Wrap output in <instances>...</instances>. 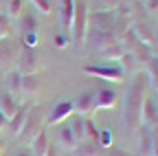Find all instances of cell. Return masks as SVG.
Wrapping results in <instances>:
<instances>
[{
  "mask_svg": "<svg viewBox=\"0 0 158 156\" xmlns=\"http://www.w3.org/2000/svg\"><path fill=\"white\" fill-rule=\"evenodd\" d=\"M149 77L138 70L134 75V84L130 86L127 95H125V106H123V123L127 128V132L136 130L141 125V110H143V101L149 95Z\"/></svg>",
  "mask_w": 158,
  "mask_h": 156,
  "instance_id": "obj_1",
  "label": "cell"
},
{
  "mask_svg": "<svg viewBox=\"0 0 158 156\" xmlns=\"http://www.w3.org/2000/svg\"><path fill=\"white\" fill-rule=\"evenodd\" d=\"M88 7L86 2H75V13H73V22H70V40L75 46H84L86 40H88V31H90V24H88Z\"/></svg>",
  "mask_w": 158,
  "mask_h": 156,
  "instance_id": "obj_2",
  "label": "cell"
},
{
  "mask_svg": "<svg viewBox=\"0 0 158 156\" xmlns=\"http://www.w3.org/2000/svg\"><path fill=\"white\" fill-rule=\"evenodd\" d=\"M44 121H46V108H44L42 103H29L24 130H22V134H20V136H24L27 141H31L40 130H44Z\"/></svg>",
  "mask_w": 158,
  "mask_h": 156,
  "instance_id": "obj_3",
  "label": "cell"
},
{
  "mask_svg": "<svg viewBox=\"0 0 158 156\" xmlns=\"http://www.w3.org/2000/svg\"><path fill=\"white\" fill-rule=\"evenodd\" d=\"M81 73L99 77V79H106V82H116V84H121L125 79V73L121 70L118 64H88L81 68Z\"/></svg>",
  "mask_w": 158,
  "mask_h": 156,
  "instance_id": "obj_4",
  "label": "cell"
},
{
  "mask_svg": "<svg viewBox=\"0 0 158 156\" xmlns=\"http://www.w3.org/2000/svg\"><path fill=\"white\" fill-rule=\"evenodd\" d=\"M18 70L22 75H37L42 70V62H40V55L35 48H20V55H18Z\"/></svg>",
  "mask_w": 158,
  "mask_h": 156,
  "instance_id": "obj_5",
  "label": "cell"
},
{
  "mask_svg": "<svg viewBox=\"0 0 158 156\" xmlns=\"http://www.w3.org/2000/svg\"><path fill=\"white\" fill-rule=\"evenodd\" d=\"M73 112H75L73 101H57V103L51 108V112L46 114L44 125H48V128H53V125H62L66 119H70V116H73Z\"/></svg>",
  "mask_w": 158,
  "mask_h": 156,
  "instance_id": "obj_6",
  "label": "cell"
},
{
  "mask_svg": "<svg viewBox=\"0 0 158 156\" xmlns=\"http://www.w3.org/2000/svg\"><path fill=\"white\" fill-rule=\"evenodd\" d=\"M88 24L97 31H112L116 24V11H101L97 9L94 13H88Z\"/></svg>",
  "mask_w": 158,
  "mask_h": 156,
  "instance_id": "obj_7",
  "label": "cell"
},
{
  "mask_svg": "<svg viewBox=\"0 0 158 156\" xmlns=\"http://www.w3.org/2000/svg\"><path fill=\"white\" fill-rule=\"evenodd\" d=\"M94 99H97V90H84L81 95L75 97L73 108L79 116H90L94 112Z\"/></svg>",
  "mask_w": 158,
  "mask_h": 156,
  "instance_id": "obj_8",
  "label": "cell"
},
{
  "mask_svg": "<svg viewBox=\"0 0 158 156\" xmlns=\"http://www.w3.org/2000/svg\"><path fill=\"white\" fill-rule=\"evenodd\" d=\"M20 48H22V46H18L13 40H11V42H7V40L0 42V68L11 70V64H15V62H18Z\"/></svg>",
  "mask_w": 158,
  "mask_h": 156,
  "instance_id": "obj_9",
  "label": "cell"
},
{
  "mask_svg": "<svg viewBox=\"0 0 158 156\" xmlns=\"http://www.w3.org/2000/svg\"><path fill=\"white\" fill-rule=\"evenodd\" d=\"M53 9H57L59 24L68 31L70 29V22H73V13H75V0H57Z\"/></svg>",
  "mask_w": 158,
  "mask_h": 156,
  "instance_id": "obj_10",
  "label": "cell"
},
{
  "mask_svg": "<svg viewBox=\"0 0 158 156\" xmlns=\"http://www.w3.org/2000/svg\"><path fill=\"white\" fill-rule=\"evenodd\" d=\"M141 121L149 128H158V108H156V101L147 95L145 101H143V110H141Z\"/></svg>",
  "mask_w": 158,
  "mask_h": 156,
  "instance_id": "obj_11",
  "label": "cell"
},
{
  "mask_svg": "<svg viewBox=\"0 0 158 156\" xmlns=\"http://www.w3.org/2000/svg\"><path fill=\"white\" fill-rule=\"evenodd\" d=\"M116 106V92L112 88H101L97 92V99H94V112L97 110H112Z\"/></svg>",
  "mask_w": 158,
  "mask_h": 156,
  "instance_id": "obj_12",
  "label": "cell"
},
{
  "mask_svg": "<svg viewBox=\"0 0 158 156\" xmlns=\"http://www.w3.org/2000/svg\"><path fill=\"white\" fill-rule=\"evenodd\" d=\"M77 145H79V143L75 141V136H73L70 128L62 123V125H59V130H57V147L64 150V152H75Z\"/></svg>",
  "mask_w": 158,
  "mask_h": 156,
  "instance_id": "obj_13",
  "label": "cell"
},
{
  "mask_svg": "<svg viewBox=\"0 0 158 156\" xmlns=\"http://www.w3.org/2000/svg\"><path fill=\"white\" fill-rule=\"evenodd\" d=\"M130 31L134 33V37L141 44H145V46H152L154 44V35H152V29L143 22V20H134L132 22V27H130Z\"/></svg>",
  "mask_w": 158,
  "mask_h": 156,
  "instance_id": "obj_14",
  "label": "cell"
},
{
  "mask_svg": "<svg viewBox=\"0 0 158 156\" xmlns=\"http://www.w3.org/2000/svg\"><path fill=\"white\" fill-rule=\"evenodd\" d=\"M27 112H29V103L20 106V110L15 112V116H13V119H9V123H7V132H11L13 136H20V134H22L24 121H27Z\"/></svg>",
  "mask_w": 158,
  "mask_h": 156,
  "instance_id": "obj_15",
  "label": "cell"
},
{
  "mask_svg": "<svg viewBox=\"0 0 158 156\" xmlns=\"http://www.w3.org/2000/svg\"><path fill=\"white\" fill-rule=\"evenodd\" d=\"M20 86H22V73L20 70H7L5 73V88L13 99H20Z\"/></svg>",
  "mask_w": 158,
  "mask_h": 156,
  "instance_id": "obj_16",
  "label": "cell"
},
{
  "mask_svg": "<svg viewBox=\"0 0 158 156\" xmlns=\"http://www.w3.org/2000/svg\"><path fill=\"white\" fill-rule=\"evenodd\" d=\"M48 136H46V130H40L33 139L29 141V150H31V154L33 156H44L46 154V150H48Z\"/></svg>",
  "mask_w": 158,
  "mask_h": 156,
  "instance_id": "obj_17",
  "label": "cell"
},
{
  "mask_svg": "<svg viewBox=\"0 0 158 156\" xmlns=\"http://www.w3.org/2000/svg\"><path fill=\"white\" fill-rule=\"evenodd\" d=\"M92 42H94V46L99 48V51H103V48H108V46H112V44H116L118 40H116V35L112 33V31H92Z\"/></svg>",
  "mask_w": 158,
  "mask_h": 156,
  "instance_id": "obj_18",
  "label": "cell"
},
{
  "mask_svg": "<svg viewBox=\"0 0 158 156\" xmlns=\"http://www.w3.org/2000/svg\"><path fill=\"white\" fill-rule=\"evenodd\" d=\"M68 128H70V132H73V136H75L77 143H84L86 141V116H79V114L70 116Z\"/></svg>",
  "mask_w": 158,
  "mask_h": 156,
  "instance_id": "obj_19",
  "label": "cell"
},
{
  "mask_svg": "<svg viewBox=\"0 0 158 156\" xmlns=\"http://www.w3.org/2000/svg\"><path fill=\"white\" fill-rule=\"evenodd\" d=\"M40 90V79L37 75H22V86H20V97H33Z\"/></svg>",
  "mask_w": 158,
  "mask_h": 156,
  "instance_id": "obj_20",
  "label": "cell"
},
{
  "mask_svg": "<svg viewBox=\"0 0 158 156\" xmlns=\"http://www.w3.org/2000/svg\"><path fill=\"white\" fill-rule=\"evenodd\" d=\"M18 110H20V103H18V99H13L9 92H5L2 97H0V112L7 116V121L13 119Z\"/></svg>",
  "mask_w": 158,
  "mask_h": 156,
  "instance_id": "obj_21",
  "label": "cell"
},
{
  "mask_svg": "<svg viewBox=\"0 0 158 156\" xmlns=\"http://www.w3.org/2000/svg\"><path fill=\"white\" fill-rule=\"evenodd\" d=\"M138 152L143 156H152V130L147 128L138 130Z\"/></svg>",
  "mask_w": 158,
  "mask_h": 156,
  "instance_id": "obj_22",
  "label": "cell"
},
{
  "mask_svg": "<svg viewBox=\"0 0 158 156\" xmlns=\"http://www.w3.org/2000/svg\"><path fill=\"white\" fill-rule=\"evenodd\" d=\"M75 156H103V150L99 147L97 143H90V141H84L75 147Z\"/></svg>",
  "mask_w": 158,
  "mask_h": 156,
  "instance_id": "obj_23",
  "label": "cell"
},
{
  "mask_svg": "<svg viewBox=\"0 0 158 156\" xmlns=\"http://www.w3.org/2000/svg\"><path fill=\"white\" fill-rule=\"evenodd\" d=\"M24 13V0H7V7H5V15L15 20Z\"/></svg>",
  "mask_w": 158,
  "mask_h": 156,
  "instance_id": "obj_24",
  "label": "cell"
},
{
  "mask_svg": "<svg viewBox=\"0 0 158 156\" xmlns=\"http://www.w3.org/2000/svg\"><path fill=\"white\" fill-rule=\"evenodd\" d=\"M123 53H125V48L121 46V44H112V46H108V48H103V51H99V55H101L103 57V60H121V57H123Z\"/></svg>",
  "mask_w": 158,
  "mask_h": 156,
  "instance_id": "obj_25",
  "label": "cell"
},
{
  "mask_svg": "<svg viewBox=\"0 0 158 156\" xmlns=\"http://www.w3.org/2000/svg\"><path fill=\"white\" fill-rule=\"evenodd\" d=\"M11 35H13V20L7 18L5 13H0V42L11 40Z\"/></svg>",
  "mask_w": 158,
  "mask_h": 156,
  "instance_id": "obj_26",
  "label": "cell"
},
{
  "mask_svg": "<svg viewBox=\"0 0 158 156\" xmlns=\"http://www.w3.org/2000/svg\"><path fill=\"white\" fill-rule=\"evenodd\" d=\"M147 66V77H149V86L158 88V57H149V62L145 64Z\"/></svg>",
  "mask_w": 158,
  "mask_h": 156,
  "instance_id": "obj_27",
  "label": "cell"
},
{
  "mask_svg": "<svg viewBox=\"0 0 158 156\" xmlns=\"http://www.w3.org/2000/svg\"><path fill=\"white\" fill-rule=\"evenodd\" d=\"M29 5L35 9V11H40V13H44V15H48V13H53L55 9H53V2L51 0H29Z\"/></svg>",
  "mask_w": 158,
  "mask_h": 156,
  "instance_id": "obj_28",
  "label": "cell"
},
{
  "mask_svg": "<svg viewBox=\"0 0 158 156\" xmlns=\"http://www.w3.org/2000/svg\"><path fill=\"white\" fill-rule=\"evenodd\" d=\"M53 44H55L57 51H68L70 44H73V40H70V35H66V33H57L53 37Z\"/></svg>",
  "mask_w": 158,
  "mask_h": 156,
  "instance_id": "obj_29",
  "label": "cell"
},
{
  "mask_svg": "<svg viewBox=\"0 0 158 156\" xmlns=\"http://www.w3.org/2000/svg\"><path fill=\"white\" fill-rule=\"evenodd\" d=\"M97 145L101 147V150H108V147H112V132H110L108 128L99 130V141H97Z\"/></svg>",
  "mask_w": 158,
  "mask_h": 156,
  "instance_id": "obj_30",
  "label": "cell"
},
{
  "mask_svg": "<svg viewBox=\"0 0 158 156\" xmlns=\"http://www.w3.org/2000/svg\"><path fill=\"white\" fill-rule=\"evenodd\" d=\"M86 139H90V143L99 141V130H97V125L90 116H86Z\"/></svg>",
  "mask_w": 158,
  "mask_h": 156,
  "instance_id": "obj_31",
  "label": "cell"
},
{
  "mask_svg": "<svg viewBox=\"0 0 158 156\" xmlns=\"http://www.w3.org/2000/svg\"><path fill=\"white\" fill-rule=\"evenodd\" d=\"M118 66H121V70H123V73L134 70V57H132L130 53H123V57L118 60Z\"/></svg>",
  "mask_w": 158,
  "mask_h": 156,
  "instance_id": "obj_32",
  "label": "cell"
},
{
  "mask_svg": "<svg viewBox=\"0 0 158 156\" xmlns=\"http://www.w3.org/2000/svg\"><path fill=\"white\" fill-rule=\"evenodd\" d=\"M22 46H24V48H35V46H37V33H35V31L24 33V37H22Z\"/></svg>",
  "mask_w": 158,
  "mask_h": 156,
  "instance_id": "obj_33",
  "label": "cell"
},
{
  "mask_svg": "<svg viewBox=\"0 0 158 156\" xmlns=\"http://www.w3.org/2000/svg\"><path fill=\"white\" fill-rule=\"evenodd\" d=\"M97 2H99V9L101 11H114L121 5V0H97Z\"/></svg>",
  "mask_w": 158,
  "mask_h": 156,
  "instance_id": "obj_34",
  "label": "cell"
},
{
  "mask_svg": "<svg viewBox=\"0 0 158 156\" xmlns=\"http://www.w3.org/2000/svg\"><path fill=\"white\" fill-rule=\"evenodd\" d=\"M20 18H22V24H24V33H29V31H35V18L29 13H22V15H20Z\"/></svg>",
  "mask_w": 158,
  "mask_h": 156,
  "instance_id": "obj_35",
  "label": "cell"
},
{
  "mask_svg": "<svg viewBox=\"0 0 158 156\" xmlns=\"http://www.w3.org/2000/svg\"><path fill=\"white\" fill-rule=\"evenodd\" d=\"M103 156H134V154H130V152H125V150H121V147H108V150H103Z\"/></svg>",
  "mask_w": 158,
  "mask_h": 156,
  "instance_id": "obj_36",
  "label": "cell"
},
{
  "mask_svg": "<svg viewBox=\"0 0 158 156\" xmlns=\"http://www.w3.org/2000/svg\"><path fill=\"white\" fill-rule=\"evenodd\" d=\"M145 2V13H156L158 11V0H143Z\"/></svg>",
  "mask_w": 158,
  "mask_h": 156,
  "instance_id": "obj_37",
  "label": "cell"
},
{
  "mask_svg": "<svg viewBox=\"0 0 158 156\" xmlns=\"http://www.w3.org/2000/svg\"><path fill=\"white\" fill-rule=\"evenodd\" d=\"M44 156H59V147L57 145H48V150H46Z\"/></svg>",
  "mask_w": 158,
  "mask_h": 156,
  "instance_id": "obj_38",
  "label": "cell"
},
{
  "mask_svg": "<svg viewBox=\"0 0 158 156\" xmlns=\"http://www.w3.org/2000/svg\"><path fill=\"white\" fill-rule=\"evenodd\" d=\"M7 123H9V121H7V116L0 112V132H5V130H7Z\"/></svg>",
  "mask_w": 158,
  "mask_h": 156,
  "instance_id": "obj_39",
  "label": "cell"
},
{
  "mask_svg": "<svg viewBox=\"0 0 158 156\" xmlns=\"http://www.w3.org/2000/svg\"><path fill=\"white\" fill-rule=\"evenodd\" d=\"M15 156H33V154H31V150H20V152H15Z\"/></svg>",
  "mask_w": 158,
  "mask_h": 156,
  "instance_id": "obj_40",
  "label": "cell"
},
{
  "mask_svg": "<svg viewBox=\"0 0 158 156\" xmlns=\"http://www.w3.org/2000/svg\"><path fill=\"white\" fill-rule=\"evenodd\" d=\"M0 152H2V143H0Z\"/></svg>",
  "mask_w": 158,
  "mask_h": 156,
  "instance_id": "obj_41",
  "label": "cell"
},
{
  "mask_svg": "<svg viewBox=\"0 0 158 156\" xmlns=\"http://www.w3.org/2000/svg\"><path fill=\"white\" fill-rule=\"evenodd\" d=\"M156 108H158V103H156Z\"/></svg>",
  "mask_w": 158,
  "mask_h": 156,
  "instance_id": "obj_42",
  "label": "cell"
}]
</instances>
